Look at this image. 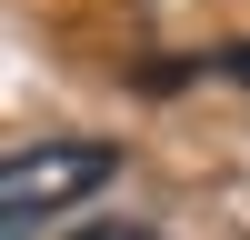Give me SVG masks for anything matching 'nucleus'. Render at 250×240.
Instances as JSON below:
<instances>
[{
  "instance_id": "1",
  "label": "nucleus",
  "mask_w": 250,
  "mask_h": 240,
  "mask_svg": "<svg viewBox=\"0 0 250 240\" xmlns=\"http://www.w3.org/2000/svg\"><path fill=\"white\" fill-rule=\"evenodd\" d=\"M110 170H120L110 140H50V150H20V160H10V180H0V220H10V240H30V220H40V210H60V200L100 190Z\"/></svg>"
},
{
  "instance_id": "2",
  "label": "nucleus",
  "mask_w": 250,
  "mask_h": 240,
  "mask_svg": "<svg viewBox=\"0 0 250 240\" xmlns=\"http://www.w3.org/2000/svg\"><path fill=\"white\" fill-rule=\"evenodd\" d=\"M70 240H160L150 220H90V230H70Z\"/></svg>"
},
{
  "instance_id": "3",
  "label": "nucleus",
  "mask_w": 250,
  "mask_h": 240,
  "mask_svg": "<svg viewBox=\"0 0 250 240\" xmlns=\"http://www.w3.org/2000/svg\"><path fill=\"white\" fill-rule=\"evenodd\" d=\"M220 70H230V80H250V40H230V50H220Z\"/></svg>"
}]
</instances>
